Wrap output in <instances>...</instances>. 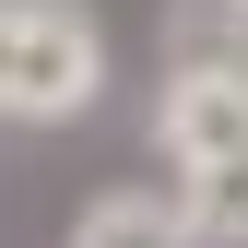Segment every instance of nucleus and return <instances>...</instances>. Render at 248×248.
Listing matches in <instances>:
<instances>
[{"instance_id": "7ed1b4c3", "label": "nucleus", "mask_w": 248, "mask_h": 248, "mask_svg": "<svg viewBox=\"0 0 248 248\" xmlns=\"http://www.w3.org/2000/svg\"><path fill=\"white\" fill-rule=\"evenodd\" d=\"M177 236H189V225H177V201H166V213H154V201H95L71 248H177Z\"/></svg>"}, {"instance_id": "f257e3e1", "label": "nucleus", "mask_w": 248, "mask_h": 248, "mask_svg": "<svg viewBox=\"0 0 248 248\" xmlns=\"http://www.w3.org/2000/svg\"><path fill=\"white\" fill-rule=\"evenodd\" d=\"M166 154H177V166H225V154H248V71L189 59L177 95H166Z\"/></svg>"}, {"instance_id": "20e7f679", "label": "nucleus", "mask_w": 248, "mask_h": 248, "mask_svg": "<svg viewBox=\"0 0 248 248\" xmlns=\"http://www.w3.org/2000/svg\"><path fill=\"white\" fill-rule=\"evenodd\" d=\"M12 59H24V12L0 0V118H12Z\"/></svg>"}, {"instance_id": "f03ea898", "label": "nucleus", "mask_w": 248, "mask_h": 248, "mask_svg": "<svg viewBox=\"0 0 248 248\" xmlns=\"http://www.w3.org/2000/svg\"><path fill=\"white\" fill-rule=\"evenodd\" d=\"M177 225H189V236H248V154L177 177Z\"/></svg>"}]
</instances>
